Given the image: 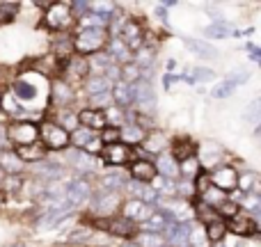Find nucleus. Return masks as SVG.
Segmentation results:
<instances>
[{"mask_svg": "<svg viewBox=\"0 0 261 247\" xmlns=\"http://www.w3.org/2000/svg\"><path fill=\"white\" fill-rule=\"evenodd\" d=\"M106 41H108V30L103 28H78L76 37L71 39V48L81 58H90L103 48Z\"/></svg>", "mask_w": 261, "mask_h": 247, "instance_id": "1", "label": "nucleus"}, {"mask_svg": "<svg viewBox=\"0 0 261 247\" xmlns=\"http://www.w3.org/2000/svg\"><path fill=\"white\" fill-rule=\"evenodd\" d=\"M130 101L138 108V113L151 117V113L156 110V94H153V85L149 78H140L138 83L130 85Z\"/></svg>", "mask_w": 261, "mask_h": 247, "instance_id": "2", "label": "nucleus"}, {"mask_svg": "<svg viewBox=\"0 0 261 247\" xmlns=\"http://www.w3.org/2000/svg\"><path fill=\"white\" fill-rule=\"evenodd\" d=\"M39 142L46 149H55V151H62L69 147V133L55 122H44L39 128Z\"/></svg>", "mask_w": 261, "mask_h": 247, "instance_id": "3", "label": "nucleus"}, {"mask_svg": "<svg viewBox=\"0 0 261 247\" xmlns=\"http://www.w3.org/2000/svg\"><path fill=\"white\" fill-rule=\"evenodd\" d=\"M5 135L9 142H14V147H23L39 140V126L32 122H12L5 128Z\"/></svg>", "mask_w": 261, "mask_h": 247, "instance_id": "4", "label": "nucleus"}, {"mask_svg": "<svg viewBox=\"0 0 261 247\" xmlns=\"http://www.w3.org/2000/svg\"><path fill=\"white\" fill-rule=\"evenodd\" d=\"M92 213H96L99 217H113L117 213V208L122 206L119 193H106V190H96V195L92 193Z\"/></svg>", "mask_w": 261, "mask_h": 247, "instance_id": "5", "label": "nucleus"}, {"mask_svg": "<svg viewBox=\"0 0 261 247\" xmlns=\"http://www.w3.org/2000/svg\"><path fill=\"white\" fill-rule=\"evenodd\" d=\"M130 158H133V151H130V147L122 142H115V144H108V147H103V151L99 153V160L106 162L108 167H122V165H128Z\"/></svg>", "mask_w": 261, "mask_h": 247, "instance_id": "6", "label": "nucleus"}, {"mask_svg": "<svg viewBox=\"0 0 261 247\" xmlns=\"http://www.w3.org/2000/svg\"><path fill=\"white\" fill-rule=\"evenodd\" d=\"M225 222V229L231 231L234 236H243V238H252V236L259 234V225L252 215H243V213H236L234 217L229 220H222Z\"/></svg>", "mask_w": 261, "mask_h": 247, "instance_id": "7", "label": "nucleus"}, {"mask_svg": "<svg viewBox=\"0 0 261 247\" xmlns=\"http://www.w3.org/2000/svg\"><path fill=\"white\" fill-rule=\"evenodd\" d=\"M101 229H106L110 236H119V238H126V240H133V236L138 234V225L130 222L128 217H106V222H99Z\"/></svg>", "mask_w": 261, "mask_h": 247, "instance_id": "8", "label": "nucleus"}, {"mask_svg": "<svg viewBox=\"0 0 261 247\" xmlns=\"http://www.w3.org/2000/svg\"><path fill=\"white\" fill-rule=\"evenodd\" d=\"M92 193H94V188L90 185V181L73 179V181H69L67 188H64V199L76 208V206H81L83 202H87V199L92 197Z\"/></svg>", "mask_w": 261, "mask_h": 247, "instance_id": "9", "label": "nucleus"}, {"mask_svg": "<svg viewBox=\"0 0 261 247\" xmlns=\"http://www.w3.org/2000/svg\"><path fill=\"white\" fill-rule=\"evenodd\" d=\"M208 179H211L213 188L222 190V193H231V190H236V183H239V172L231 165H222L213 174H208Z\"/></svg>", "mask_w": 261, "mask_h": 247, "instance_id": "10", "label": "nucleus"}, {"mask_svg": "<svg viewBox=\"0 0 261 247\" xmlns=\"http://www.w3.org/2000/svg\"><path fill=\"white\" fill-rule=\"evenodd\" d=\"M73 21V14L69 3H55L50 5V9L46 12V23H48L53 30H64L69 28V23Z\"/></svg>", "mask_w": 261, "mask_h": 247, "instance_id": "11", "label": "nucleus"}, {"mask_svg": "<svg viewBox=\"0 0 261 247\" xmlns=\"http://www.w3.org/2000/svg\"><path fill=\"white\" fill-rule=\"evenodd\" d=\"M119 39L128 46L130 53H135L140 46H144L142 25H140L138 21H133V18H126V21H124V25H122V32H119Z\"/></svg>", "mask_w": 261, "mask_h": 247, "instance_id": "12", "label": "nucleus"}, {"mask_svg": "<svg viewBox=\"0 0 261 247\" xmlns=\"http://www.w3.org/2000/svg\"><path fill=\"white\" fill-rule=\"evenodd\" d=\"M78 124L87 130H94V133H101V130L108 126L106 122V113L103 110H94V108H83L81 113H76Z\"/></svg>", "mask_w": 261, "mask_h": 247, "instance_id": "13", "label": "nucleus"}, {"mask_svg": "<svg viewBox=\"0 0 261 247\" xmlns=\"http://www.w3.org/2000/svg\"><path fill=\"white\" fill-rule=\"evenodd\" d=\"M124 188L128 190L130 199H135V202H142L147 204V206H158V195L151 190V185L149 183H138V181H126V185Z\"/></svg>", "mask_w": 261, "mask_h": 247, "instance_id": "14", "label": "nucleus"}, {"mask_svg": "<svg viewBox=\"0 0 261 247\" xmlns=\"http://www.w3.org/2000/svg\"><path fill=\"white\" fill-rule=\"evenodd\" d=\"M12 96L16 103H32V101H37V96H39V90H37V85H32V83L23 76L12 85Z\"/></svg>", "mask_w": 261, "mask_h": 247, "instance_id": "15", "label": "nucleus"}, {"mask_svg": "<svg viewBox=\"0 0 261 247\" xmlns=\"http://www.w3.org/2000/svg\"><path fill=\"white\" fill-rule=\"evenodd\" d=\"M64 158H67V162H71L78 172H94L96 165H99V158L87 156V153L81 151V149H67Z\"/></svg>", "mask_w": 261, "mask_h": 247, "instance_id": "16", "label": "nucleus"}, {"mask_svg": "<svg viewBox=\"0 0 261 247\" xmlns=\"http://www.w3.org/2000/svg\"><path fill=\"white\" fill-rule=\"evenodd\" d=\"M46 151L48 149L37 140V142H30V144H23V147H14V153L18 156L21 162H39V160H46Z\"/></svg>", "mask_w": 261, "mask_h": 247, "instance_id": "17", "label": "nucleus"}, {"mask_svg": "<svg viewBox=\"0 0 261 247\" xmlns=\"http://www.w3.org/2000/svg\"><path fill=\"white\" fill-rule=\"evenodd\" d=\"M122 211H124V217H128L130 222L140 225V222H144L149 215H151L153 208H151V206H147V204H142V202H135V199H128V202L122 206Z\"/></svg>", "mask_w": 261, "mask_h": 247, "instance_id": "18", "label": "nucleus"}, {"mask_svg": "<svg viewBox=\"0 0 261 247\" xmlns=\"http://www.w3.org/2000/svg\"><path fill=\"white\" fill-rule=\"evenodd\" d=\"M35 174L41 176V181L44 183H53V181H60V176H62V165L60 162H53V160H39L35 162Z\"/></svg>", "mask_w": 261, "mask_h": 247, "instance_id": "19", "label": "nucleus"}, {"mask_svg": "<svg viewBox=\"0 0 261 247\" xmlns=\"http://www.w3.org/2000/svg\"><path fill=\"white\" fill-rule=\"evenodd\" d=\"M153 176H156V167H153L151 160H133L130 162V181L151 183Z\"/></svg>", "mask_w": 261, "mask_h": 247, "instance_id": "20", "label": "nucleus"}, {"mask_svg": "<svg viewBox=\"0 0 261 247\" xmlns=\"http://www.w3.org/2000/svg\"><path fill=\"white\" fill-rule=\"evenodd\" d=\"M48 101H50V105L64 108V105H69L73 101V90L64 80H55L53 85H50V99Z\"/></svg>", "mask_w": 261, "mask_h": 247, "instance_id": "21", "label": "nucleus"}, {"mask_svg": "<svg viewBox=\"0 0 261 247\" xmlns=\"http://www.w3.org/2000/svg\"><path fill=\"white\" fill-rule=\"evenodd\" d=\"M195 153H197V144H195L193 140H188V138H179V140H174V142H172V151H170V156L174 158L176 162L188 160V158H193Z\"/></svg>", "mask_w": 261, "mask_h": 247, "instance_id": "22", "label": "nucleus"}, {"mask_svg": "<svg viewBox=\"0 0 261 247\" xmlns=\"http://www.w3.org/2000/svg\"><path fill=\"white\" fill-rule=\"evenodd\" d=\"M106 53L113 58V62L117 64V67H124V64H128L130 60H133V53L128 50V46L124 44L119 37H115V39H110V46Z\"/></svg>", "mask_w": 261, "mask_h": 247, "instance_id": "23", "label": "nucleus"}, {"mask_svg": "<svg viewBox=\"0 0 261 247\" xmlns=\"http://www.w3.org/2000/svg\"><path fill=\"white\" fill-rule=\"evenodd\" d=\"M126 185V176L119 170H108L99 181V190H106V193H119Z\"/></svg>", "mask_w": 261, "mask_h": 247, "instance_id": "24", "label": "nucleus"}, {"mask_svg": "<svg viewBox=\"0 0 261 247\" xmlns=\"http://www.w3.org/2000/svg\"><path fill=\"white\" fill-rule=\"evenodd\" d=\"M153 167H156L158 176H165V179H172V181L179 179V162H176L170 153H161L158 160L153 162Z\"/></svg>", "mask_w": 261, "mask_h": 247, "instance_id": "25", "label": "nucleus"}, {"mask_svg": "<svg viewBox=\"0 0 261 247\" xmlns=\"http://www.w3.org/2000/svg\"><path fill=\"white\" fill-rule=\"evenodd\" d=\"M85 60H87V71H92V76H103V73L115 64L113 58H110L106 50H99V53L90 55V58H85Z\"/></svg>", "mask_w": 261, "mask_h": 247, "instance_id": "26", "label": "nucleus"}, {"mask_svg": "<svg viewBox=\"0 0 261 247\" xmlns=\"http://www.w3.org/2000/svg\"><path fill=\"white\" fill-rule=\"evenodd\" d=\"M0 170L5 176H18L25 170V162L18 160V156L14 151H0Z\"/></svg>", "mask_w": 261, "mask_h": 247, "instance_id": "27", "label": "nucleus"}, {"mask_svg": "<svg viewBox=\"0 0 261 247\" xmlns=\"http://www.w3.org/2000/svg\"><path fill=\"white\" fill-rule=\"evenodd\" d=\"M170 144V140H167L165 133H161V130H153V133L144 135L142 140V147L147 149V151L156 153V156H161V153H165V147Z\"/></svg>", "mask_w": 261, "mask_h": 247, "instance_id": "28", "label": "nucleus"}, {"mask_svg": "<svg viewBox=\"0 0 261 247\" xmlns=\"http://www.w3.org/2000/svg\"><path fill=\"white\" fill-rule=\"evenodd\" d=\"M188 247H211L202 222H188Z\"/></svg>", "mask_w": 261, "mask_h": 247, "instance_id": "29", "label": "nucleus"}, {"mask_svg": "<svg viewBox=\"0 0 261 247\" xmlns=\"http://www.w3.org/2000/svg\"><path fill=\"white\" fill-rule=\"evenodd\" d=\"M186 48L190 50V53H195L197 58H204V60H216L218 58V50L213 48L211 44H206V41L202 39H184Z\"/></svg>", "mask_w": 261, "mask_h": 247, "instance_id": "30", "label": "nucleus"}, {"mask_svg": "<svg viewBox=\"0 0 261 247\" xmlns=\"http://www.w3.org/2000/svg\"><path fill=\"white\" fill-rule=\"evenodd\" d=\"M165 225H167V220H165V217H163V213L153 208V213H151V215H149L144 222H140V225H138V229L142 231V234H163V229H165Z\"/></svg>", "mask_w": 261, "mask_h": 247, "instance_id": "31", "label": "nucleus"}, {"mask_svg": "<svg viewBox=\"0 0 261 247\" xmlns=\"http://www.w3.org/2000/svg\"><path fill=\"white\" fill-rule=\"evenodd\" d=\"M144 130L142 128H138L135 124H124V126H119V142L122 144H142V140H144Z\"/></svg>", "mask_w": 261, "mask_h": 247, "instance_id": "32", "label": "nucleus"}, {"mask_svg": "<svg viewBox=\"0 0 261 247\" xmlns=\"http://www.w3.org/2000/svg\"><path fill=\"white\" fill-rule=\"evenodd\" d=\"M153 60H156V53H153L149 46H140V48L133 53V60H130V62H133L135 67L144 73V71H149V69L153 67Z\"/></svg>", "mask_w": 261, "mask_h": 247, "instance_id": "33", "label": "nucleus"}, {"mask_svg": "<svg viewBox=\"0 0 261 247\" xmlns=\"http://www.w3.org/2000/svg\"><path fill=\"white\" fill-rule=\"evenodd\" d=\"M236 188H241L243 195H259V174L257 172H245V174H239V183Z\"/></svg>", "mask_w": 261, "mask_h": 247, "instance_id": "34", "label": "nucleus"}, {"mask_svg": "<svg viewBox=\"0 0 261 247\" xmlns=\"http://www.w3.org/2000/svg\"><path fill=\"white\" fill-rule=\"evenodd\" d=\"M199 197H202V199H199V202H202L204 206L213 208V211H216L218 206H222V204H225L227 199H229V197H227V193H222V190L213 188V185H208V188L204 190V193L199 195Z\"/></svg>", "mask_w": 261, "mask_h": 247, "instance_id": "35", "label": "nucleus"}, {"mask_svg": "<svg viewBox=\"0 0 261 247\" xmlns=\"http://www.w3.org/2000/svg\"><path fill=\"white\" fill-rule=\"evenodd\" d=\"M71 213H73V211H44V215L37 220V227H41V229H50V227H58V225H62V222L67 220Z\"/></svg>", "mask_w": 261, "mask_h": 247, "instance_id": "36", "label": "nucleus"}, {"mask_svg": "<svg viewBox=\"0 0 261 247\" xmlns=\"http://www.w3.org/2000/svg\"><path fill=\"white\" fill-rule=\"evenodd\" d=\"M85 90H87V94H90V96L106 94V92L113 90V83H110L108 78H103V76H90L85 80Z\"/></svg>", "mask_w": 261, "mask_h": 247, "instance_id": "37", "label": "nucleus"}, {"mask_svg": "<svg viewBox=\"0 0 261 247\" xmlns=\"http://www.w3.org/2000/svg\"><path fill=\"white\" fill-rule=\"evenodd\" d=\"M204 229H206V238H208V243H213V245H220V243H222V238H225V234H227L225 222H222V220H213V222H208V225H204Z\"/></svg>", "mask_w": 261, "mask_h": 247, "instance_id": "38", "label": "nucleus"}, {"mask_svg": "<svg viewBox=\"0 0 261 247\" xmlns=\"http://www.w3.org/2000/svg\"><path fill=\"white\" fill-rule=\"evenodd\" d=\"M133 243L135 247H163L165 238H163V234H142V231H138L133 236Z\"/></svg>", "mask_w": 261, "mask_h": 247, "instance_id": "39", "label": "nucleus"}, {"mask_svg": "<svg viewBox=\"0 0 261 247\" xmlns=\"http://www.w3.org/2000/svg\"><path fill=\"white\" fill-rule=\"evenodd\" d=\"M94 135H96L94 130H87V128H83V126H78L73 133H69V144H73V149H83Z\"/></svg>", "mask_w": 261, "mask_h": 247, "instance_id": "40", "label": "nucleus"}, {"mask_svg": "<svg viewBox=\"0 0 261 247\" xmlns=\"http://www.w3.org/2000/svg\"><path fill=\"white\" fill-rule=\"evenodd\" d=\"M231 32H234V30H231L229 23H222V21H218V23H213V25L204 28L206 39H225V37H229Z\"/></svg>", "mask_w": 261, "mask_h": 247, "instance_id": "41", "label": "nucleus"}, {"mask_svg": "<svg viewBox=\"0 0 261 247\" xmlns=\"http://www.w3.org/2000/svg\"><path fill=\"white\" fill-rule=\"evenodd\" d=\"M199 170H202V162L197 160V156L188 158V160L179 162V176H186L188 181H193L195 176L199 174Z\"/></svg>", "mask_w": 261, "mask_h": 247, "instance_id": "42", "label": "nucleus"}, {"mask_svg": "<svg viewBox=\"0 0 261 247\" xmlns=\"http://www.w3.org/2000/svg\"><path fill=\"white\" fill-rule=\"evenodd\" d=\"M140 78H142V71H140L138 67H135L133 62L124 64V67H119V80L126 83V85H133V83H138Z\"/></svg>", "mask_w": 261, "mask_h": 247, "instance_id": "43", "label": "nucleus"}, {"mask_svg": "<svg viewBox=\"0 0 261 247\" xmlns=\"http://www.w3.org/2000/svg\"><path fill=\"white\" fill-rule=\"evenodd\" d=\"M234 92H236V85H234V83H229V80L225 78V80L218 83V85L211 90V96H213V99H229Z\"/></svg>", "mask_w": 261, "mask_h": 247, "instance_id": "44", "label": "nucleus"}, {"mask_svg": "<svg viewBox=\"0 0 261 247\" xmlns=\"http://www.w3.org/2000/svg\"><path fill=\"white\" fill-rule=\"evenodd\" d=\"M110 105H113V96H110V92H106V94L90 96V108H94V110H108Z\"/></svg>", "mask_w": 261, "mask_h": 247, "instance_id": "45", "label": "nucleus"}, {"mask_svg": "<svg viewBox=\"0 0 261 247\" xmlns=\"http://www.w3.org/2000/svg\"><path fill=\"white\" fill-rule=\"evenodd\" d=\"M239 211H241V208H239V204H236V202H231V199H227V202L222 204V206H218V208H216L218 217H222V220H229V217H234Z\"/></svg>", "mask_w": 261, "mask_h": 247, "instance_id": "46", "label": "nucleus"}, {"mask_svg": "<svg viewBox=\"0 0 261 247\" xmlns=\"http://www.w3.org/2000/svg\"><path fill=\"white\" fill-rule=\"evenodd\" d=\"M99 140H101V144H103V147L119 142V128H115V126H106V128L99 133Z\"/></svg>", "mask_w": 261, "mask_h": 247, "instance_id": "47", "label": "nucleus"}, {"mask_svg": "<svg viewBox=\"0 0 261 247\" xmlns=\"http://www.w3.org/2000/svg\"><path fill=\"white\" fill-rule=\"evenodd\" d=\"M259 105H261V101H259V99H254L252 103L248 105V110L243 113V119H245L248 124H252V126H257V124H259V119H261V117H259V110H261Z\"/></svg>", "mask_w": 261, "mask_h": 247, "instance_id": "48", "label": "nucleus"}, {"mask_svg": "<svg viewBox=\"0 0 261 247\" xmlns=\"http://www.w3.org/2000/svg\"><path fill=\"white\" fill-rule=\"evenodd\" d=\"M18 3H0V21H12L18 14Z\"/></svg>", "mask_w": 261, "mask_h": 247, "instance_id": "49", "label": "nucleus"}, {"mask_svg": "<svg viewBox=\"0 0 261 247\" xmlns=\"http://www.w3.org/2000/svg\"><path fill=\"white\" fill-rule=\"evenodd\" d=\"M60 126H62L67 133H73L78 128V117L76 113H62L60 115Z\"/></svg>", "mask_w": 261, "mask_h": 247, "instance_id": "50", "label": "nucleus"}, {"mask_svg": "<svg viewBox=\"0 0 261 247\" xmlns=\"http://www.w3.org/2000/svg\"><path fill=\"white\" fill-rule=\"evenodd\" d=\"M90 236H94V231L87 229V227H81V229H73L69 234V243H85V240H90Z\"/></svg>", "mask_w": 261, "mask_h": 247, "instance_id": "51", "label": "nucleus"}, {"mask_svg": "<svg viewBox=\"0 0 261 247\" xmlns=\"http://www.w3.org/2000/svg\"><path fill=\"white\" fill-rule=\"evenodd\" d=\"M193 80H199V83H211V80H216V71H213V69H206V67H199V69H195Z\"/></svg>", "mask_w": 261, "mask_h": 247, "instance_id": "52", "label": "nucleus"}, {"mask_svg": "<svg viewBox=\"0 0 261 247\" xmlns=\"http://www.w3.org/2000/svg\"><path fill=\"white\" fill-rule=\"evenodd\" d=\"M227 80H229V83H234V85L239 87L241 83L250 80V71H248V69H236V71L231 73V76H227Z\"/></svg>", "mask_w": 261, "mask_h": 247, "instance_id": "53", "label": "nucleus"}, {"mask_svg": "<svg viewBox=\"0 0 261 247\" xmlns=\"http://www.w3.org/2000/svg\"><path fill=\"white\" fill-rule=\"evenodd\" d=\"M176 78L174 76H170V73H165V78H163V83H165V90H170L172 87V83H174Z\"/></svg>", "mask_w": 261, "mask_h": 247, "instance_id": "54", "label": "nucleus"}, {"mask_svg": "<svg viewBox=\"0 0 261 247\" xmlns=\"http://www.w3.org/2000/svg\"><path fill=\"white\" fill-rule=\"evenodd\" d=\"M5 202H7V195L0 190V211H3V206H5Z\"/></svg>", "mask_w": 261, "mask_h": 247, "instance_id": "55", "label": "nucleus"}, {"mask_svg": "<svg viewBox=\"0 0 261 247\" xmlns=\"http://www.w3.org/2000/svg\"><path fill=\"white\" fill-rule=\"evenodd\" d=\"M122 247H135V243H133V240H126V243H124Z\"/></svg>", "mask_w": 261, "mask_h": 247, "instance_id": "56", "label": "nucleus"}, {"mask_svg": "<svg viewBox=\"0 0 261 247\" xmlns=\"http://www.w3.org/2000/svg\"><path fill=\"white\" fill-rule=\"evenodd\" d=\"M3 181H5V174H3V170H0V185H3Z\"/></svg>", "mask_w": 261, "mask_h": 247, "instance_id": "57", "label": "nucleus"}, {"mask_svg": "<svg viewBox=\"0 0 261 247\" xmlns=\"http://www.w3.org/2000/svg\"><path fill=\"white\" fill-rule=\"evenodd\" d=\"M216 247H225V245H216Z\"/></svg>", "mask_w": 261, "mask_h": 247, "instance_id": "58", "label": "nucleus"}, {"mask_svg": "<svg viewBox=\"0 0 261 247\" xmlns=\"http://www.w3.org/2000/svg\"><path fill=\"white\" fill-rule=\"evenodd\" d=\"M0 99H3V92H0Z\"/></svg>", "mask_w": 261, "mask_h": 247, "instance_id": "59", "label": "nucleus"}, {"mask_svg": "<svg viewBox=\"0 0 261 247\" xmlns=\"http://www.w3.org/2000/svg\"><path fill=\"white\" fill-rule=\"evenodd\" d=\"M163 247H170V245H163Z\"/></svg>", "mask_w": 261, "mask_h": 247, "instance_id": "60", "label": "nucleus"}, {"mask_svg": "<svg viewBox=\"0 0 261 247\" xmlns=\"http://www.w3.org/2000/svg\"><path fill=\"white\" fill-rule=\"evenodd\" d=\"M103 247H106V245H103Z\"/></svg>", "mask_w": 261, "mask_h": 247, "instance_id": "61", "label": "nucleus"}]
</instances>
